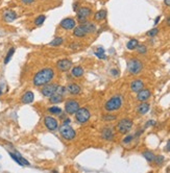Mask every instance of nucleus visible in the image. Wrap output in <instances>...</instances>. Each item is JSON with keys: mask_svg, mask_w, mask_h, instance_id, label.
Wrapping results in <instances>:
<instances>
[{"mask_svg": "<svg viewBox=\"0 0 170 173\" xmlns=\"http://www.w3.org/2000/svg\"><path fill=\"white\" fill-rule=\"evenodd\" d=\"M53 77H54V70L50 67H47L40 70L35 74L33 82L36 87H43L49 82H51Z\"/></svg>", "mask_w": 170, "mask_h": 173, "instance_id": "nucleus-1", "label": "nucleus"}, {"mask_svg": "<svg viewBox=\"0 0 170 173\" xmlns=\"http://www.w3.org/2000/svg\"><path fill=\"white\" fill-rule=\"evenodd\" d=\"M122 102H123V99H122V96L120 95H115L106 101V104H104V109L106 112H115V111H118L120 107L122 106Z\"/></svg>", "mask_w": 170, "mask_h": 173, "instance_id": "nucleus-2", "label": "nucleus"}, {"mask_svg": "<svg viewBox=\"0 0 170 173\" xmlns=\"http://www.w3.org/2000/svg\"><path fill=\"white\" fill-rule=\"evenodd\" d=\"M143 69L142 62L137 60V58H131L127 62V70L129 74L131 75H138Z\"/></svg>", "mask_w": 170, "mask_h": 173, "instance_id": "nucleus-3", "label": "nucleus"}, {"mask_svg": "<svg viewBox=\"0 0 170 173\" xmlns=\"http://www.w3.org/2000/svg\"><path fill=\"white\" fill-rule=\"evenodd\" d=\"M133 120L129 118H123L121 119L120 121L117 123V131H118L119 134H127L128 131H131V127H133Z\"/></svg>", "mask_w": 170, "mask_h": 173, "instance_id": "nucleus-4", "label": "nucleus"}, {"mask_svg": "<svg viewBox=\"0 0 170 173\" xmlns=\"http://www.w3.org/2000/svg\"><path fill=\"white\" fill-rule=\"evenodd\" d=\"M58 133H60V135H61L65 140H68V141L73 140L76 136L75 131H74L69 124H63L62 126H60Z\"/></svg>", "mask_w": 170, "mask_h": 173, "instance_id": "nucleus-5", "label": "nucleus"}, {"mask_svg": "<svg viewBox=\"0 0 170 173\" xmlns=\"http://www.w3.org/2000/svg\"><path fill=\"white\" fill-rule=\"evenodd\" d=\"M91 117V114L89 112L88 109L86 107H79L78 111L75 113V119L76 122L79 124H85L89 121V119Z\"/></svg>", "mask_w": 170, "mask_h": 173, "instance_id": "nucleus-6", "label": "nucleus"}, {"mask_svg": "<svg viewBox=\"0 0 170 173\" xmlns=\"http://www.w3.org/2000/svg\"><path fill=\"white\" fill-rule=\"evenodd\" d=\"M79 109V103L74 99H69L65 102V112L69 115H74Z\"/></svg>", "mask_w": 170, "mask_h": 173, "instance_id": "nucleus-7", "label": "nucleus"}, {"mask_svg": "<svg viewBox=\"0 0 170 173\" xmlns=\"http://www.w3.org/2000/svg\"><path fill=\"white\" fill-rule=\"evenodd\" d=\"M58 84H46L45 86H43L42 90H41V93H42L43 96L45 97H50L51 95H53L58 90Z\"/></svg>", "mask_w": 170, "mask_h": 173, "instance_id": "nucleus-8", "label": "nucleus"}, {"mask_svg": "<svg viewBox=\"0 0 170 173\" xmlns=\"http://www.w3.org/2000/svg\"><path fill=\"white\" fill-rule=\"evenodd\" d=\"M44 124L47 128H48L49 131H56L58 128V120L51 116H46L45 118H44Z\"/></svg>", "mask_w": 170, "mask_h": 173, "instance_id": "nucleus-9", "label": "nucleus"}, {"mask_svg": "<svg viewBox=\"0 0 170 173\" xmlns=\"http://www.w3.org/2000/svg\"><path fill=\"white\" fill-rule=\"evenodd\" d=\"M56 67L61 72H67L72 67V62L68 58H62L56 62Z\"/></svg>", "mask_w": 170, "mask_h": 173, "instance_id": "nucleus-10", "label": "nucleus"}, {"mask_svg": "<svg viewBox=\"0 0 170 173\" xmlns=\"http://www.w3.org/2000/svg\"><path fill=\"white\" fill-rule=\"evenodd\" d=\"M9 156H11L17 164L20 165V166H29V162H28L27 160H25L19 152H15V153L9 152Z\"/></svg>", "mask_w": 170, "mask_h": 173, "instance_id": "nucleus-11", "label": "nucleus"}, {"mask_svg": "<svg viewBox=\"0 0 170 173\" xmlns=\"http://www.w3.org/2000/svg\"><path fill=\"white\" fill-rule=\"evenodd\" d=\"M17 17H18L17 13L14 12L13 9H6L2 14L3 21L6 22V23H12V22H14L16 19H17Z\"/></svg>", "mask_w": 170, "mask_h": 173, "instance_id": "nucleus-12", "label": "nucleus"}, {"mask_svg": "<svg viewBox=\"0 0 170 173\" xmlns=\"http://www.w3.org/2000/svg\"><path fill=\"white\" fill-rule=\"evenodd\" d=\"M60 26L64 29H67V30H71L76 26V21L73 18H65L63 19L60 23Z\"/></svg>", "mask_w": 170, "mask_h": 173, "instance_id": "nucleus-13", "label": "nucleus"}, {"mask_svg": "<svg viewBox=\"0 0 170 173\" xmlns=\"http://www.w3.org/2000/svg\"><path fill=\"white\" fill-rule=\"evenodd\" d=\"M76 15H77V18L88 19L92 15V9L87 6H79L78 9L76 11Z\"/></svg>", "mask_w": 170, "mask_h": 173, "instance_id": "nucleus-14", "label": "nucleus"}, {"mask_svg": "<svg viewBox=\"0 0 170 173\" xmlns=\"http://www.w3.org/2000/svg\"><path fill=\"white\" fill-rule=\"evenodd\" d=\"M151 96V92L148 89H144L143 88L141 91H139L137 93V100L140 101V102H143V101H147Z\"/></svg>", "mask_w": 170, "mask_h": 173, "instance_id": "nucleus-15", "label": "nucleus"}, {"mask_svg": "<svg viewBox=\"0 0 170 173\" xmlns=\"http://www.w3.org/2000/svg\"><path fill=\"white\" fill-rule=\"evenodd\" d=\"M144 88V82L142 79H134L131 82V91L134 93H138Z\"/></svg>", "mask_w": 170, "mask_h": 173, "instance_id": "nucleus-16", "label": "nucleus"}, {"mask_svg": "<svg viewBox=\"0 0 170 173\" xmlns=\"http://www.w3.org/2000/svg\"><path fill=\"white\" fill-rule=\"evenodd\" d=\"M82 27H84V29L86 30V32H87V34H93V32H95L96 31V25H95V23H93V22L91 21H87L84 22V23H82Z\"/></svg>", "mask_w": 170, "mask_h": 173, "instance_id": "nucleus-17", "label": "nucleus"}, {"mask_svg": "<svg viewBox=\"0 0 170 173\" xmlns=\"http://www.w3.org/2000/svg\"><path fill=\"white\" fill-rule=\"evenodd\" d=\"M101 137L103 140H106V141H112L114 139V133H113V129L111 127H104L101 131Z\"/></svg>", "mask_w": 170, "mask_h": 173, "instance_id": "nucleus-18", "label": "nucleus"}, {"mask_svg": "<svg viewBox=\"0 0 170 173\" xmlns=\"http://www.w3.org/2000/svg\"><path fill=\"white\" fill-rule=\"evenodd\" d=\"M35 99V95L34 93L31 91H27L25 92L24 94L22 95L21 97V102L24 104H28V103H31Z\"/></svg>", "mask_w": 170, "mask_h": 173, "instance_id": "nucleus-19", "label": "nucleus"}, {"mask_svg": "<svg viewBox=\"0 0 170 173\" xmlns=\"http://www.w3.org/2000/svg\"><path fill=\"white\" fill-rule=\"evenodd\" d=\"M149 109H150L149 103H147L146 101H143V102H141L139 105L137 106V113L139 115H145L146 113L149 111Z\"/></svg>", "mask_w": 170, "mask_h": 173, "instance_id": "nucleus-20", "label": "nucleus"}, {"mask_svg": "<svg viewBox=\"0 0 170 173\" xmlns=\"http://www.w3.org/2000/svg\"><path fill=\"white\" fill-rule=\"evenodd\" d=\"M73 36H76V38H84V36H87V32L84 29L82 24H79L78 26H75L73 28Z\"/></svg>", "mask_w": 170, "mask_h": 173, "instance_id": "nucleus-21", "label": "nucleus"}, {"mask_svg": "<svg viewBox=\"0 0 170 173\" xmlns=\"http://www.w3.org/2000/svg\"><path fill=\"white\" fill-rule=\"evenodd\" d=\"M67 91L69 92L70 94L77 95L82 92V88H80L78 85H76V84H70L67 87Z\"/></svg>", "mask_w": 170, "mask_h": 173, "instance_id": "nucleus-22", "label": "nucleus"}, {"mask_svg": "<svg viewBox=\"0 0 170 173\" xmlns=\"http://www.w3.org/2000/svg\"><path fill=\"white\" fill-rule=\"evenodd\" d=\"M106 9H99L98 12L95 13L94 15V20L95 21H102V20H104L106 17Z\"/></svg>", "mask_w": 170, "mask_h": 173, "instance_id": "nucleus-23", "label": "nucleus"}, {"mask_svg": "<svg viewBox=\"0 0 170 173\" xmlns=\"http://www.w3.org/2000/svg\"><path fill=\"white\" fill-rule=\"evenodd\" d=\"M49 101H50L51 103H53V104L60 103V102H62V101H63V95L58 94V93H56V92H55L54 94L51 95V96L49 97Z\"/></svg>", "mask_w": 170, "mask_h": 173, "instance_id": "nucleus-24", "label": "nucleus"}, {"mask_svg": "<svg viewBox=\"0 0 170 173\" xmlns=\"http://www.w3.org/2000/svg\"><path fill=\"white\" fill-rule=\"evenodd\" d=\"M142 155L144 156L146 161L149 162V163H151V162L155 161V154L153 153L152 151H149V150H146L142 153Z\"/></svg>", "mask_w": 170, "mask_h": 173, "instance_id": "nucleus-25", "label": "nucleus"}, {"mask_svg": "<svg viewBox=\"0 0 170 173\" xmlns=\"http://www.w3.org/2000/svg\"><path fill=\"white\" fill-rule=\"evenodd\" d=\"M74 77H80V76L84 75V68L80 67V66H76L72 69V72H71Z\"/></svg>", "mask_w": 170, "mask_h": 173, "instance_id": "nucleus-26", "label": "nucleus"}, {"mask_svg": "<svg viewBox=\"0 0 170 173\" xmlns=\"http://www.w3.org/2000/svg\"><path fill=\"white\" fill-rule=\"evenodd\" d=\"M138 45H139V41H138V40L131 39L127 42V44H126V48H127L128 50H134V49H136L137 47H138Z\"/></svg>", "mask_w": 170, "mask_h": 173, "instance_id": "nucleus-27", "label": "nucleus"}, {"mask_svg": "<svg viewBox=\"0 0 170 173\" xmlns=\"http://www.w3.org/2000/svg\"><path fill=\"white\" fill-rule=\"evenodd\" d=\"M95 55H96L98 58H100V60H106V55L104 54V49H103L102 47L97 48V50L95 51Z\"/></svg>", "mask_w": 170, "mask_h": 173, "instance_id": "nucleus-28", "label": "nucleus"}, {"mask_svg": "<svg viewBox=\"0 0 170 173\" xmlns=\"http://www.w3.org/2000/svg\"><path fill=\"white\" fill-rule=\"evenodd\" d=\"M45 20H46L45 15H39L36 19H35V25H37V26H41V25L45 22Z\"/></svg>", "mask_w": 170, "mask_h": 173, "instance_id": "nucleus-29", "label": "nucleus"}, {"mask_svg": "<svg viewBox=\"0 0 170 173\" xmlns=\"http://www.w3.org/2000/svg\"><path fill=\"white\" fill-rule=\"evenodd\" d=\"M14 53H15V48H14V47H12V48L9 50V52L6 53L5 58H4V64H5V65L9 64V61H11V58H12V56L14 55Z\"/></svg>", "mask_w": 170, "mask_h": 173, "instance_id": "nucleus-30", "label": "nucleus"}, {"mask_svg": "<svg viewBox=\"0 0 170 173\" xmlns=\"http://www.w3.org/2000/svg\"><path fill=\"white\" fill-rule=\"evenodd\" d=\"M63 42H64V39L62 38V36H58V38H55V39H53L51 41V42L49 43V45L50 46H60L63 44Z\"/></svg>", "mask_w": 170, "mask_h": 173, "instance_id": "nucleus-31", "label": "nucleus"}, {"mask_svg": "<svg viewBox=\"0 0 170 173\" xmlns=\"http://www.w3.org/2000/svg\"><path fill=\"white\" fill-rule=\"evenodd\" d=\"M48 112L53 114V115H60L62 113V109L61 107H58V106H51V107H49L48 109Z\"/></svg>", "mask_w": 170, "mask_h": 173, "instance_id": "nucleus-32", "label": "nucleus"}, {"mask_svg": "<svg viewBox=\"0 0 170 173\" xmlns=\"http://www.w3.org/2000/svg\"><path fill=\"white\" fill-rule=\"evenodd\" d=\"M164 161H165V158L163 156V155H155V163L158 166H161L163 163H164Z\"/></svg>", "mask_w": 170, "mask_h": 173, "instance_id": "nucleus-33", "label": "nucleus"}, {"mask_svg": "<svg viewBox=\"0 0 170 173\" xmlns=\"http://www.w3.org/2000/svg\"><path fill=\"white\" fill-rule=\"evenodd\" d=\"M137 51H138V53H140V54H144V53H146V51H147V47H146L145 45H138V47H137Z\"/></svg>", "mask_w": 170, "mask_h": 173, "instance_id": "nucleus-34", "label": "nucleus"}, {"mask_svg": "<svg viewBox=\"0 0 170 173\" xmlns=\"http://www.w3.org/2000/svg\"><path fill=\"white\" fill-rule=\"evenodd\" d=\"M159 34V28H152V29H150L149 31H147V36H157V34Z\"/></svg>", "mask_w": 170, "mask_h": 173, "instance_id": "nucleus-35", "label": "nucleus"}, {"mask_svg": "<svg viewBox=\"0 0 170 173\" xmlns=\"http://www.w3.org/2000/svg\"><path fill=\"white\" fill-rule=\"evenodd\" d=\"M134 138L135 137L133 136V135H128V136H126V137L123 139V141H122V142H123V144H128V143H131V141L134 140Z\"/></svg>", "mask_w": 170, "mask_h": 173, "instance_id": "nucleus-36", "label": "nucleus"}, {"mask_svg": "<svg viewBox=\"0 0 170 173\" xmlns=\"http://www.w3.org/2000/svg\"><path fill=\"white\" fill-rule=\"evenodd\" d=\"M67 91V88H65V87H61V86H58V90H56V93L61 95H64Z\"/></svg>", "mask_w": 170, "mask_h": 173, "instance_id": "nucleus-37", "label": "nucleus"}, {"mask_svg": "<svg viewBox=\"0 0 170 173\" xmlns=\"http://www.w3.org/2000/svg\"><path fill=\"white\" fill-rule=\"evenodd\" d=\"M115 119H116V116L114 115L108 114V115L103 116V120H106V121H113V120H115Z\"/></svg>", "mask_w": 170, "mask_h": 173, "instance_id": "nucleus-38", "label": "nucleus"}, {"mask_svg": "<svg viewBox=\"0 0 170 173\" xmlns=\"http://www.w3.org/2000/svg\"><path fill=\"white\" fill-rule=\"evenodd\" d=\"M153 125H155V120H149V121L146 122L145 127H149V126H153Z\"/></svg>", "mask_w": 170, "mask_h": 173, "instance_id": "nucleus-39", "label": "nucleus"}, {"mask_svg": "<svg viewBox=\"0 0 170 173\" xmlns=\"http://www.w3.org/2000/svg\"><path fill=\"white\" fill-rule=\"evenodd\" d=\"M165 151L170 152V139L167 141V144H166V146H165Z\"/></svg>", "mask_w": 170, "mask_h": 173, "instance_id": "nucleus-40", "label": "nucleus"}, {"mask_svg": "<svg viewBox=\"0 0 170 173\" xmlns=\"http://www.w3.org/2000/svg\"><path fill=\"white\" fill-rule=\"evenodd\" d=\"M22 3H24V4H31V3L35 2V0H21Z\"/></svg>", "mask_w": 170, "mask_h": 173, "instance_id": "nucleus-41", "label": "nucleus"}, {"mask_svg": "<svg viewBox=\"0 0 170 173\" xmlns=\"http://www.w3.org/2000/svg\"><path fill=\"white\" fill-rule=\"evenodd\" d=\"M78 7H79V3L78 2L73 3V11H74V12H76V11L78 9Z\"/></svg>", "mask_w": 170, "mask_h": 173, "instance_id": "nucleus-42", "label": "nucleus"}, {"mask_svg": "<svg viewBox=\"0 0 170 173\" xmlns=\"http://www.w3.org/2000/svg\"><path fill=\"white\" fill-rule=\"evenodd\" d=\"M111 73H112V75H114V76H118V70L112 69L111 70Z\"/></svg>", "mask_w": 170, "mask_h": 173, "instance_id": "nucleus-43", "label": "nucleus"}, {"mask_svg": "<svg viewBox=\"0 0 170 173\" xmlns=\"http://www.w3.org/2000/svg\"><path fill=\"white\" fill-rule=\"evenodd\" d=\"M160 20H161V16H158V17H157V18H155V23H153V24H155V25L159 24V22H160Z\"/></svg>", "mask_w": 170, "mask_h": 173, "instance_id": "nucleus-44", "label": "nucleus"}, {"mask_svg": "<svg viewBox=\"0 0 170 173\" xmlns=\"http://www.w3.org/2000/svg\"><path fill=\"white\" fill-rule=\"evenodd\" d=\"M70 119H68V118H65L64 120H63V124H70Z\"/></svg>", "mask_w": 170, "mask_h": 173, "instance_id": "nucleus-45", "label": "nucleus"}, {"mask_svg": "<svg viewBox=\"0 0 170 173\" xmlns=\"http://www.w3.org/2000/svg\"><path fill=\"white\" fill-rule=\"evenodd\" d=\"M164 4L166 6H169L170 7V0H164Z\"/></svg>", "mask_w": 170, "mask_h": 173, "instance_id": "nucleus-46", "label": "nucleus"}, {"mask_svg": "<svg viewBox=\"0 0 170 173\" xmlns=\"http://www.w3.org/2000/svg\"><path fill=\"white\" fill-rule=\"evenodd\" d=\"M166 24H167L168 26H170V16L166 18Z\"/></svg>", "mask_w": 170, "mask_h": 173, "instance_id": "nucleus-47", "label": "nucleus"}, {"mask_svg": "<svg viewBox=\"0 0 170 173\" xmlns=\"http://www.w3.org/2000/svg\"><path fill=\"white\" fill-rule=\"evenodd\" d=\"M2 94V91H1V89H0V95Z\"/></svg>", "mask_w": 170, "mask_h": 173, "instance_id": "nucleus-48", "label": "nucleus"}, {"mask_svg": "<svg viewBox=\"0 0 170 173\" xmlns=\"http://www.w3.org/2000/svg\"><path fill=\"white\" fill-rule=\"evenodd\" d=\"M0 158H1V155H0Z\"/></svg>", "mask_w": 170, "mask_h": 173, "instance_id": "nucleus-49", "label": "nucleus"}, {"mask_svg": "<svg viewBox=\"0 0 170 173\" xmlns=\"http://www.w3.org/2000/svg\"><path fill=\"white\" fill-rule=\"evenodd\" d=\"M0 167H1V166H0Z\"/></svg>", "mask_w": 170, "mask_h": 173, "instance_id": "nucleus-50", "label": "nucleus"}]
</instances>
